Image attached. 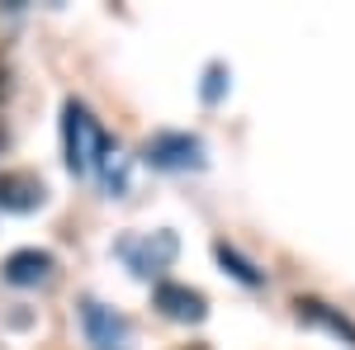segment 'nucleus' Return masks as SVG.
<instances>
[{
	"mask_svg": "<svg viewBox=\"0 0 355 350\" xmlns=\"http://www.w3.org/2000/svg\"><path fill=\"white\" fill-rule=\"evenodd\" d=\"M81 331L90 350H133V326L123 313L105 308L100 298H81Z\"/></svg>",
	"mask_w": 355,
	"mask_h": 350,
	"instance_id": "3",
	"label": "nucleus"
},
{
	"mask_svg": "<svg viewBox=\"0 0 355 350\" xmlns=\"http://www.w3.org/2000/svg\"><path fill=\"white\" fill-rule=\"evenodd\" d=\"M175 251H180V242H175L171 227H157V232H128V237L114 242V256L133 270L137 279H157L162 270H171Z\"/></svg>",
	"mask_w": 355,
	"mask_h": 350,
	"instance_id": "2",
	"label": "nucleus"
},
{
	"mask_svg": "<svg viewBox=\"0 0 355 350\" xmlns=\"http://www.w3.org/2000/svg\"><path fill=\"white\" fill-rule=\"evenodd\" d=\"M180 350H209V346H180Z\"/></svg>",
	"mask_w": 355,
	"mask_h": 350,
	"instance_id": "12",
	"label": "nucleus"
},
{
	"mask_svg": "<svg viewBox=\"0 0 355 350\" xmlns=\"http://www.w3.org/2000/svg\"><path fill=\"white\" fill-rule=\"evenodd\" d=\"M62 147H67V170L71 175H95L100 161L114 152L110 133L100 128V119L81 100H67L62 105Z\"/></svg>",
	"mask_w": 355,
	"mask_h": 350,
	"instance_id": "1",
	"label": "nucleus"
},
{
	"mask_svg": "<svg viewBox=\"0 0 355 350\" xmlns=\"http://www.w3.org/2000/svg\"><path fill=\"white\" fill-rule=\"evenodd\" d=\"M100 175H105V185H110L114 194H123V189H128V161H123V152H119V147L100 161Z\"/></svg>",
	"mask_w": 355,
	"mask_h": 350,
	"instance_id": "10",
	"label": "nucleus"
},
{
	"mask_svg": "<svg viewBox=\"0 0 355 350\" xmlns=\"http://www.w3.org/2000/svg\"><path fill=\"white\" fill-rule=\"evenodd\" d=\"M223 90V67H209V85H204V100H218Z\"/></svg>",
	"mask_w": 355,
	"mask_h": 350,
	"instance_id": "11",
	"label": "nucleus"
},
{
	"mask_svg": "<svg viewBox=\"0 0 355 350\" xmlns=\"http://www.w3.org/2000/svg\"><path fill=\"white\" fill-rule=\"evenodd\" d=\"M142 161L152 170H199L204 166V142L194 133H152L142 147Z\"/></svg>",
	"mask_w": 355,
	"mask_h": 350,
	"instance_id": "4",
	"label": "nucleus"
},
{
	"mask_svg": "<svg viewBox=\"0 0 355 350\" xmlns=\"http://www.w3.org/2000/svg\"><path fill=\"white\" fill-rule=\"evenodd\" d=\"M152 303L162 308L171 322H204L209 317V298L199 294V289H190V284H157Z\"/></svg>",
	"mask_w": 355,
	"mask_h": 350,
	"instance_id": "6",
	"label": "nucleus"
},
{
	"mask_svg": "<svg viewBox=\"0 0 355 350\" xmlns=\"http://www.w3.org/2000/svg\"><path fill=\"white\" fill-rule=\"evenodd\" d=\"M214 256H218V261H223L227 270H232V274H237L242 284H261V270L251 265V261H242V256H237V251H232L227 242H218V246H214Z\"/></svg>",
	"mask_w": 355,
	"mask_h": 350,
	"instance_id": "9",
	"label": "nucleus"
},
{
	"mask_svg": "<svg viewBox=\"0 0 355 350\" xmlns=\"http://www.w3.org/2000/svg\"><path fill=\"white\" fill-rule=\"evenodd\" d=\"M43 180L33 170H0V209L5 213H33L43 204Z\"/></svg>",
	"mask_w": 355,
	"mask_h": 350,
	"instance_id": "7",
	"label": "nucleus"
},
{
	"mask_svg": "<svg viewBox=\"0 0 355 350\" xmlns=\"http://www.w3.org/2000/svg\"><path fill=\"white\" fill-rule=\"evenodd\" d=\"M299 317H308V322H322L327 331H336V336H346L355 346V326L341 317V313H331L327 303H318V298H299Z\"/></svg>",
	"mask_w": 355,
	"mask_h": 350,
	"instance_id": "8",
	"label": "nucleus"
},
{
	"mask_svg": "<svg viewBox=\"0 0 355 350\" xmlns=\"http://www.w3.org/2000/svg\"><path fill=\"white\" fill-rule=\"evenodd\" d=\"M5 284H15V289H38V284H53L57 279V261L48 251H38V246H24V251H10L5 256Z\"/></svg>",
	"mask_w": 355,
	"mask_h": 350,
	"instance_id": "5",
	"label": "nucleus"
}]
</instances>
